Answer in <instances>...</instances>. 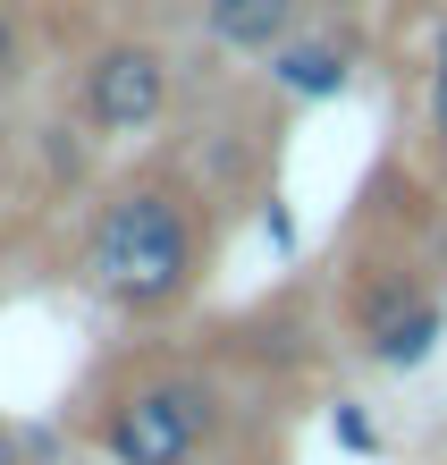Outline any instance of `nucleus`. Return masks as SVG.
I'll return each mask as SVG.
<instances>
[{"label":"nucleus","instance_id":"1","mask_svg":"<svg viewBox=\"0 0 447 465\" xmlns=\"http://www.w3.org/2000/svg\"><path fill=\"white\" fill-rule=\"evenodd\" d=\"M211 254H219L211 195L186 170L152 161V170L119 178L93 203L85 245H76V280L119 322H170V313H186L194 296H203Z\"/></svg>","mask_w":447,"mask_h":465},{"label":"nucleus","instance_id":"2","mask_svg":"<svg viewBox=\"0 0 447 465\" xmlns=\"http://www.w3.org/2000/svg\"><path fill=\"white\" fill-rule=\"evenodd\" d=\"M338 322H346V347L372 372H413V364H431L439 339H447V288L423 280V262H413L405 245H372V254L346 262Z\"/></svg>","mask_w":447,"mask_h":465},{"label":"nucleus","instance_id":"3","mask_svg":"<svg viewBox=\"0 0 447 465\" xmlns=\"http://www.w3.org/2000/svg\"><path fill=\"white\" fill-rule=\"evenodd\" d=\"M219 381L211 372H194V364H152V372H135L119 381V390L102 398V457L110 465H194L211 449V431H219Z\"/></svg>","mask_w":447,"mask_h":465},{"label":"nucleus","instance_id":"4","mask_svg":"<svg viewBox=\"0 0 447 465\" xmlns=\"http://www.w3.org/2000/svg\"><path fill=\"white\" fill-rule=\"evenodd\" d=\"M170 94H178V68L152 35H119L76 68V119L93 135H152L170 119Z\"/></svg>","mask_w":447,"mask_h":465},{"label":"nucleus","instance_id":"5","mask_svg":"<svg viewBox=\"0 0 447 465\" xmlns=\"http://www.w3.org/2000/svg\"><path fill=\"white\" fill-rule=\"evenodd\" d=\"M270 85L287 102H338L355 85V35L346 25H304L296 43L270 51Z\"/></svg>","mask_w":447,"mask_h":465},{"label":"nucleus","instance_id":"6","mask_svg":"<svg viewBox=\"0 0 447 465\" xmlns=\"http://www.w3.org/2000/svg\"><path fill=\"white\" fill-rule=\"evenodd\" d=\"M304 9L313 0H203V35L237 60H270L278 43L304 35Z\"/></svg>","mask_w":447,"mask_h":465},{"label":"nucleus","instance_id":"7","mask_svg":"<svg viewBox=\"0 0 447 465\" xmlns=\"http://www.w3.org/2000/svg\"><path fill=\"white\" fill-rule=\"evenodd\" d=\"M423 144L447 170V17L431 25V60H423Z\"/></svg>","mask_w":447,"mask_h":465},{"label":"nucleus","instance_id":"8","mask_svg":"<svg viewBox=\"0 0 447 465\" xmlns=\"http://www.w3.org/2000/svg\"><path fill=\"white\" fill-rule=\"evenodd\" d=\"M329 440H338L346 457H380V449H388V440H380V423L363 415L355 398H338V406H329Z\"/></svg>","mask_w":447,"mask_h":465},{"label":"nucleus","instance_id":"9","mask_svg":"<svg viewBox=\"0 0 447 465\" xmlns=\"http://www.w3.org/2000/svg\"><path fill=\"white\" fill-rule=\"evenodd\" d=\"M17 60H25V17H17V0H0V85L17 76Z\"/></svg>","mask_w":447,"mask_h":465},{"label":"nucleus","instance_id":"10","mask_svg":"<svg viewBox=\"0 0 447 465\" xmlns=\"http://www.w3.org/2000/svg\"><path fill=\"white\" fill-rule=\"evenodd\" d=\"M0 465H25V440H17L9 423H0Z\"/></svg>","mask_w":447,"mask_h":465},{"label":"nucleus","instance_id":"11","mask_svg":"<svg viewBox=\"0 0 447 465\" xmlns=\"http://www.w3.org/2000/svg\"><path fill=\"white\" fill-rule=\"evenodd\" d=\"M127 9H144V17H170V9H186V0H127Z\"/></svg>","mask_w":447,"mask_h":465},{"label":"nucleus","instance_id":"12","mask_svg":"<svg viewBox=\"0 0 447 465\" xmlns=\"http://www.w3.org/2000/svg\"><path fill=\"white\" fill-rule=\"evenodd\" d=\"M321 9H355V0H321Z\"/></svg>","mask_w":447,"mask_h":465}]
</instances>
